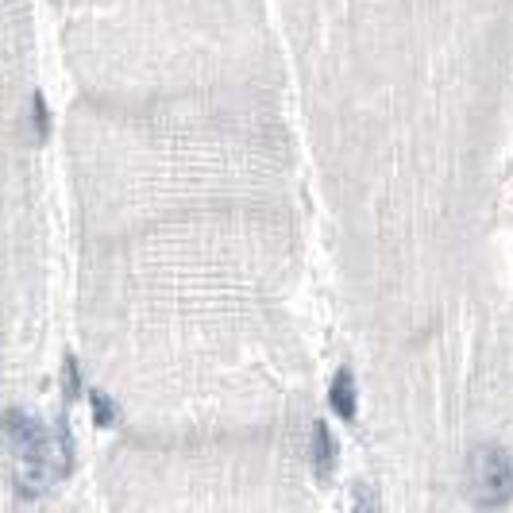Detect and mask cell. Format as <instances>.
I'll use <instances>...</instances> for the list:
<instances>
[{
  "label": "cell",
  "instance_id": "obj_1",
  "mask_svg": "<svg viewBox=\"0 0 513 513\" xmlns=\"http://www.w3.org/2000/svg\"><path fill=\"white\" fill-rule=\"evenodd\" d=\"M467 490L478 509H501L513 498V455L501 444H478L467 455Z\"/></svg>",
  "mask_w": 513,
  "mask_h": 513
},
{
  "label": "cell",
  "instance_id": "obj_2",
  "mask_svg": "<svg viewBox=\"0 0 513 513\" xmlns=\"http://www.w3.org/2000/svg\"><path fill=\"white\" fill-rule=\"evenodd\" d=\"M328 406L336 409V417L340 421H355V378L351 371H336V378H332V386H328Z\"/></svg>",
  "mask_w": 513,
  "mask_h": 513
},
{
  "label": "cell",
  "instance_id": "obj_3",
  "mask_svg": "<svg viewBox=\"0 0 513 513\" xmlns=\"http://www.w3.org/2000/svg\"><path fill=\"white\" fill-rule=\"evenodd\" d=\"M332 467H336V440H332L325 421H317V429H313V471H317V478H328Z\"/></svg>",
  "mask_w": 513,
  "mask_h": 513
}]
</instances>
